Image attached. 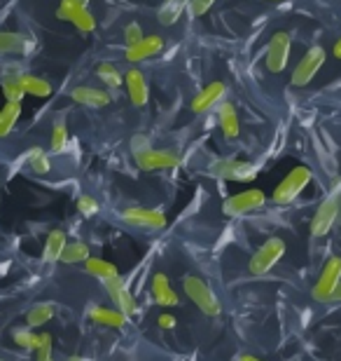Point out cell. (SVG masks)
Masks as SVG:
<instances>
[{
  "label": "cell",
  "mask_w": 341,
  "mask_h": 361,
  "mask_svg": "<svg viewBox=\"0 0 341 361\" xmlns=\"http://www.w3.org/2000/svg\"><path fill=\"white\" fill-rule=\"evenodd\" d=\"M183 288H185L187 298H190L206 317H217L222 312L220 300H217L213 288H210L204 279L194 277V274H187V277L183 279Z\"/></svg>",
  "instance_id": "cell-1"
},
{
  "label": "cell",
  "mask_w": 341,
  "mask_h": 361,
  "mask_svg": "<svg viewBox=\"0 0 341 361\" xmlns=\"http://www.w3.org/2000/svg\"><path fill=\"white\" fill-rule=\"evenodd\" d=\"M283 256H285V242H283L281 237H269V240H266L262 247L252 254L250 263H248V270H250L252 277H264L266 272L278 265V261Z\"/></svg>",
  "instance_id": "cell-2"
},
{
  "label": "cell",
  "mask_w": 341,
  "mask_h": 361,
  "mask_svg": "<svg viewBox=\"0 0 341 361\" xmlns=\"http://www.w3.org/2000/svg\"><path fill=\"white\" fill-rule=\"evenodd\" d=\"M314 180V171L309 167H295L292 171H288V176L276 185V190L271 195V200L276 204H290L302 195V190Z\"/></svg>",
  "instance_id": "cell-3"
},
{
  "label": "cell",
  "mask_w": 341,
  "mask_h": 361,
  "mask_svg": "<svg viewBox=\"0 0 341 361\" xmlns=\"http://www.w3.org/2000/svg\"><path fill=\"white\" fill-rule=\"evenodd\" d=\"M290 52H292V40H290V35L285 31H276L264 52L266 71H269V73H283V71L288 68Z\"/></svg>",
  "instance_id": "cell-4"
},
{
  "label": "cell",
  "mask_w": 341,
  "mask_h": 361,
  "mask_svg": "<svg viewBox=\"0 0 341 361\" xmlns=\"http://www.w3.org/2000/svg\"><path fill=\"white\" fill-rule=\"evenodd\" d=\"M325 59H328V54H325L323 47L316 45V47L307 49V54L302 56L300 63H297L292 71V87H307V85L318 75V71L325 66Z\"/></svg>",
  "instance_id": "cell-5"
},
{
  "label": "cell",
  "mask_w": 341,
  "mask_h": 361,
  "mask_svg": "<svg viewBox=\"0 0 341 361\" xmlns=\"http://www.w3.org/2000/svg\"><path fill=\"white\" fill-rule=\"evenodd\" d=\"M264 202H266V195L262 190H257V188H250V190L236 192V195H231V197L224 200L222 214L236 219V216H245V214L255 212V209H259V207H264Z\"/></svg>",
  "instance_id": "cell-6"
},
{
  "label": "cell",
  "mask_w": 341,
  "mask_h": 361,
  "mask_svg": "<svg viewBox=\"0 0 341 361\" xmlns=\"http://www.w3.org/2000/svg\"><path fill=\"white\" fill-rule=\"evenodd\" d=\"M339 281H341V258L339 256H332L330 261L323 265L321 277H318L314 291H311L314 300H318V302H330L332 300V293H335V288L339 286Z\"/></svg>",
  "instance_id": "cell-7"
},
{
  "label": "cell",
  "mask_w": 341,
  "mask_h": 361,
  "mask_svg": "<svg viewBox=\"0 0 341 361\" xmlns=\"http://www.w3.org/2000/svg\"><path fill=\"white\" fill-rule=\"evenodd\" d=\"M120 219L127 223V226L141 228V230H162L166 228V216L164 212H157V209H145V207H129L120 214Z\"/></svg>",
  "instance_id": "cell-8"
},
{
  "label": "cell",
  "mask_w": 341,
  "mask_h": 361,
  "mask_svg": "<svg viewBox=\"0 0 341 361\" xmlns=\"http://www.w3.org/2000/svg\"><path fill=\"white\" fill-rule=\"evenodd\" d=\"M103 284H105V291H108V295H110L112 305L117 307L122 314L134 317V314L138 312L134 295H131V291H129V288H127L124 279H122L120 274H117V277H112V279L103 281Z\"/></svg>",
  "instance_id": "cell-9"
},
{
  "label": "cell",
  "mask_w": 341,
  "mask_h": 361,
  "mask_svg": "<svg viewBox=\"0 0 341 361\" xmlns=\"http://www.w3.org/2000/svg\"><path fill=\"white\" fill-rule=\"evenodd\" d=\"M335 226H337V197L332 195V197H328L316 209L314 219H311V235L325 237Z\"/></svg>",
  "instance_id": "cell-10"
},
{
  "label": "cell",
  "mask_w": 341,
  "mask_h": 361,
  "mask_svg": "<svg viewBox=\"0 0 341 361\" xmlns=\"http://www.w3.org/2000/svg\"><path fill=\"white\" fill-rule=\"evenodd\" d=\"M178 162H180V157L176 153H171V150H157V148H150L148 153L136 157L138 169H143V171L171 169V167H176Z\"/></svg>",
  "instance_id": "cell-11"
},
{
  "label": "cell",
  "mask_w": 341,
  "mask_h": 361,
  "mask_svg": "<svg viewBox=\"0 0 341 361\" xmlns=\"http://www.w3.org/2000/svg\"><path fill=\"white\" fill-rule=\"evenodd\" d=\"M164 49V38L162 35H145L141 42H136L134 47H127V61L131 63H141L145 59H152V56H157L159 52Z\"/></svg>",
  "instance_id": "cell-12"
},
{
  "label": "cell",
  "mask_w": 341,
  "mask_h": 361,
  "mask_svg": "<svg viewBox=\"0 0 341 361\" xmlns=\"http://www.w3.org/2000/svg\"><path fill=\"white\" fill-rule=\"evenodd\" d=\"M224 94H227V87H224L222 82H210V85H206V87L192 99V106H190L192 113L201 115V113L210 111V108H215L217 104H222Z\"/></svg>",
  "instance_id": "cell-13"
},
{
  "label": "cell",
  "mask_w": 341,
  "mask_h": 361,
  "mask_svg": "<svg viewBox=\"0 0 341 361\" xmlns=\"http://www.w3.org/2000/svg\"><path fill=\"white\" fill-rule=\"evenodd\" d=\"M124 85H127V92H129V99L136 108H143L148 106L150 101V87H148V80L145 75L141 73L138 68H129L127 75H124Z\"/></svg>",
  "instance_id": "cell-14"
},
{
  "label": "cell",
  "mask_w": 341,
  "mask_h": 361,
  "mask_svg": "<svg viewBox=\"0 0 341 361\" xmlns=\"http://www.w3.org/2000/svg\"><path fill=\"white\" fill-rule=\"evenodd\" d=\"M150 293H152V300H155L157 305H162V307H176L178 302H180L178 293L173 291L171 281H169V277H166L164 272L152 274Z\"/></svg>",
  "instance_id": "cell-15"
},
{
  "label": "cell",
  "mask_w": 341,
  "mask_h": 361,
  "mask_svg": "<svg viewBox=\"0 0 341 361\" xmlns=\"http://www.w3.org/2000/svg\"><path fill=\"white\" fill-rule=\"evenodd\" d=\"M70 99L75 101L79 106H86V108H103V106H110V94L105 90H98V87H89V85H82V87H75L70 92Z\"/></svg>",
  "instance_id": "cell-16"
},
{
  "label": "cell",
  "mask_w": 341,
  "mask_h": 361,
  "mask_svg": "<svg viewBox=\"0 0 341 361\" xmlns=\"http://www.w3.org/2000/svg\"><path fill=\"white\" fill-rule=\"evenodd\" d=\"M217 125H220L224 139H236L238 132H241V125H238V113L231 104H217Z\"/></svg>",
  "instance_id": "cell-17"
},
{
  "label": "cell",
  "mask_w": 341,
  "mask_h": 361,
  "mask_svg": "<svg viewBox=\"0 0 341 361\" xmlns=\"http://www.w3.org/2000/svg\"><path fill=\"white\" fill-rule=\"evenodd\" d=\"M89 319L101 326H110V329H122L127 324L129 317L122 314L117 307H103V305H94L89 307Z\"/></svg>",
  "instance_id": "cell-18"
},
{
  "label": "cell",
  "mask_w": 341,
  "mask_h": 361,
  "mask_svg": "<svg viewBox=\"0 0 341 361\" xmlns=\"http://www.w3.org/2000/svg\"><path fill=\"white\" fill-rule=\"evenodd\" d=\"M31 52V40L14 31H0V54H26Z\"/></svg>",
  "instance_id": "cell-19"
},
{
  "label": "cell",
  "mask_w": 341,
  "mask_h": 361,
  "mask_svg": "<svg viewBox=\"0 0 341 361\" xmlns=\"http://www.w3.org/2000/svg\"><path fill=\"white\" fill-rule=\"evenodd\" d=\"M185 10H187V0H164L157 12V19L162 26H173L176 21H180Z\"/></svg>",
  "instance_id": "cell-20"
},
{
  "label": "cell",
  "mask_w": 341,
  "mask_h": 361,
  "mask_svg": "<svg viewBox=\"0 0 341 361\" xmlns=\"http://www.w3.org/2000/svg\"><path fill=\"white\" fill-rule=\"evenodd\" d=\"M66 233L63 230H52V233L47 235V244H45V254H42V258H45L47 263H56L61 261V254L63 249H66Z\"/></svg>",
  "instance_id": "cell-21"
},
{
  "label": "cell",
  "mask_w": 341,
  "mask_h": 361,
  "mask_svg": "<svg viewBox=\"0 0 341 361\" xmlns=\"http://www.w3.org/2000/svg\"><path fill=\"white\" fill-rule=\"evenodd\" d=\"M84 270H86V274H91V277H96L101 281H108V279H112L120 274L112 263L103 261V258H94V256H89L84 261Z\"/></svg>",
  "instance_id": "cell-22"
},
{
  "label": "cell",
  "mask_w": 341,
  "mask_h": 361,
  "mask_svg": "<svg viewBox=\"0 0 341 361\" xmlns=\"http://www.w3.org/2000/svg\"><path fill=\"white\" fill-rule=\"evenodd\" d=\"M21 80V87H24L26 94L31 97H38V99H47L52 94V85H49L45 78H38V75H28V73H21L19 75Z\"/></svg>",
  "instance_id": "cell-23"
},
{
  "label": "cell",
  "mask_w": 341,
  "mask_h": 361,
  "mask_svg": "<svg viewBox=\"0 0 341 361\" xmlns=\"http://www.w3.org/2000/svg\"><path fill=\"white\" fill-rule=\"evenodd\" d=\"M54 305L52 302H38V305H33L31 310H28L26 314V322L31 329H38V326H45V324L54 317Z\"/></svg>",
  "instance_id": "cell-24"
},
{
  "label": "cell",
  "mask_w": 341,
  "mask_h": 361,
  "mask_svg": "<svg viewBox=\"0 0 341 361\" xmlns=\"http://www.w3.org/2000/svg\"><path fill=\"white\" fill-rule=\"evenodd\" d=\"M19 115H21V104H5L3 106V111H0V139L12 132L19 120Z\"/></svg>",
  "instance_id": "cell-25"
},
{
  "label": "cell",
  "mask_w": 341,
  "mask_h": 361,
  "mask_svg": "<svg viewBox=\"0 0 341 361\" xmlns=\"http://www.w3.org/2000/svg\"><path fill=\"white\" fill-rule=\"evenodd\" d=\"M89 256H91L89 247H86L84 242H70V244H66V249H63L61 261L68 265H75V263H84Z\"/></svg>",
  "instance_id": "cell-26"
},
{
  "label": "cell",
  "mask_w": 341,
  "mask_h": 361,
  "mask_svg": "<svg viewBox=\"0 0 341 361\" xmlns=\"http://www.w3.org/2000/svg\"><path fill=\"white\" fill-rule=\"evenodd\" d=\"M26 160H28V169H31L33 174L45 176V174H49V171H52V162H49V157H47L45 153H42L40 148L28 150Z\"/></svg>",
  "instance_id": "cell-27"
},
{
  "label": "cell",
  "mask_w": 341,
  "mask_h": 361,
  "mask_svg": "<svg viewBox=\"0 0 341 361\" xmlns=\"http://www.w3.org/2000/svg\"><path fill=\"white\" fill-rule=\"evenodd\" d=\"M96 75L101 78V82H103L105 87H120V85L124 82V78H122L120 68L115 66V63H108V61L98 63Z\"/></svg>",
  "instance_id": "cell-28"
},
{
  "label": "cell",
  "mask_w": 341,
  "mask_h": 361,
  "mask_svg": "<svg viewBox=\"0 0 341 361\" xmlns=\"http://www.w3.org/2000/svg\"><path fill=\"white\" fill-rule=\"evenodd\" d=\"M3 94H5L7 104H21V99L26 97V92H24V87H21L19 73L5 78V80H3Z\"/></svg>",
  "instance_id": "cell-29"
},
{
  "label": "cell",
  "mask_w": 341,
  "mask_h": 361,
  "mask_svg": "<svg viewBox=\"0 0 341 361\" xmlns=\"http://www.w3.org/2000/svg\"><path fill=\"white\" fill-rule=\"evenodd\" d=\"M70 24L75 26L82 35H89V33L96 31V19H94V14L86 10V7H79V10L72 14Z\"/></svg>",
  "instance_id": "cell-30"
},
{
  "label": "cell",
  "mask_w": 341,
  "mask_h": 361,
  "mask_svg": "<svg viewBox=\"0 0 341 361\" xmlns=\"http://www.w3.org/2000/svg\"><path fill=\"white\" fill-rule=\"evenodd\" d=\"M236 164L238 160H234V157H217V160L210 162L208 174H213L215 178H231L234 176Z\"/></svg>",
  "instance_id": "cell-31"
},
{
  "label": "cell",
  "mask_w": 341,
  "mask_h": 361,
  "mask_svg": "<svg viewBox=\"0 0 341 361\" xmlns=\"http://www.w3.org/2000/svg\"><path fill=\"white\" fill-rule=\"evenodd\" d=\"M259 174V162H241L238 160L236 169H234V180H238V183H250V180H255Z\"/></svg>",
  "instance_id": "cell-32"
},
{
  "label": "cell",
  "mask_w": 341,
  "mask_h": 361,
  "mask_svg": "<svg viewBox=\"0 0 341 361\" xmlns=\"http://www.w3.org/2000/svg\"><path fill=\"white\" fill-rule=\"evenodd\" d=\"M12 341L19 345L21 350L35 352V345H38V334L31 329H14L12 331Z\"/></svg>",
  "instance_id": "cell-33"
},
{
  "label": "cell",
  "mask_w": 341,
  "mask_h": 361,
  "mask_svg": "<svg viewBox=\"0 0 341 361\" xmlns=\"http://www.w3.org/2000/svg\"><path fill=\"white\" fill-rule=\"evenodd\" d=\"M66 146H68V129L59 120V122H54V129H52V153H63Z\"/></svg>",
  "instance_id": "cell-34"
},
{
  "label": "cell",
  "mask_w": 341,
  "mask_h": 361,
  "mask_svg": "<svg viewBox=\"0 0 341 361\" xmlns=\"http://www.w3.org/2000/svg\"><path fill=\"white\" fill-rule=\"evenodd\" d=\"M77 212L82 216H86V219H91V216H96L101 212V204L91 197V195H79V197H77Z\"/></svg>",
  "instance_id": "cell-35"
},
{
  "label": "cell",
  "mask_w": 341,
  "mask_h": 361,
  "mask_svg": "<svg viewBox=\"0 0 341 361\" xmlns=\"http://www.w3.org/2000/svg\"><path fill=\"white\" fill-rule=\"evenodd\" d=\"M35 359H38V361L52 359V336H49V334H38V345H35Z\"/></svg>",
  "instance_id": "cell-36"
},
{
  "label": "cell",
  "mask_w": 341,
  "mask_h": 361,
  "mask_svg": "<svg viewBox=\"0 0 341 361\" xmlns=\"http://www.w3.org/2000/svg\"><path fill=\"white\" fill-rule=\"evenodd\" d=\"M145 38L143 35V28L138 21H131V24H127L124 26V42H127V47H134L136 42H141Z\"/></svg>",
  "instance_id": "cell-37"
},
{
  "label": "cell",
  "mask_w": 341,
  "mask_h": 361,
  "mask_svg": "<svg viewBox=\"0 0 341 361\" xmlns=\"http://www.w3.org/2000/svg\"><path fill=\"white\" fill-rule=\"evenodd\" d=\"M215 5V0H187V12L192 17H204V14Z\"/></svg>",
  "instance_id": "cell-38"
},
{
  "label": "cell",
  "mask_w": 341,
  "mask_h": 361,
  "mask_svg": "<svg viewBox=\"0 0 341 361\" xmlns=\"http://www.w3.org/2000/svg\"><path fill=\"white\" fill-rule=\"evenodd\" d=\"M79 7H84V5H77L75 0H61L59 3V10H56V17H59L61 21H70L72 19V14H75Z\"/></svg>",
  "instance_id": "cell-39"
},
{
  "label": "cell",
  "mask_w": 341,
  "mask_h": 361,
  "mask_svg": "<svg viewBox=\"0 0 341 361\" xmlns=\"http://www.w3.org/2000/svg\"><path fill=\"white\" fill-rule=\"evenodd\" d=\"M150 148H155L150 143V139L148 136H143V134H136L134 139H131V155H134V160L138 155H143V153H148Z\"/></svg>",
  "instance_id": "cell-40"
},
{
  "label": "cell",
  "mask_w": 341,
  "mask_h": 361,
  "mask_svg": "<svg viewBox=\"0 0 341 361\" xmlns=\"http://www.w3.org/2000/svg\"><path fill=\"white\" fill-rule=\"evenodd\" d=\"M157 326L162 329V331H171V329L178 326V322H176V317H173L171 312H164V314H159Z\"/></svg>",
  "instance_id": "cell-41"
},
{
  "label": "cell",
  "mask_w": 341,
  "mask_h": 361,
  "mask_svg": "<svg viewBox=\"0 0 341 361\" xmlns=\"http://www.w3.org/2000/svg\"><path fill=\"white\" fill-rule=\"evenodd\" d=\"M335 197H337V223L341 226V180H339V185H337Z\"/></svg>",
  "instance_id": "cell-42"
},
{
  "label": "cell",
  "mask_w": 341,
  "mask_h": 361,
  "mask_svg": "<svg viewBox=\"0 0 341 361\" xmlns=\"http://www.w3.org/2000/svg\"><path fill=\"white\" fill-rule=\"evenodd\" d=\"M330 302H341V281H339V286L335 288V293H332V300Z\"/></svg>",
  "instance_id": "cell-43"
},
{
  "label": "cell",
  "mask_w": 341,
  "mask_h": 361,
  "mask_svg": "<svg viewBox=\"0 0 341 361\" xmlns=\"http://www.w3.org/2000/svg\"><path fill=\"white\" fill-rule=\"evenodd\" d=\"M332 54H335L337 59H341V35H339V40L335 42V49H332Z\"/></svg>",
  "instance_id": "cell-44"
},
{
  "label": "cell",
  "mask_w": 341,
  "mask_h": 361,
  "mask_svg": "<svg viewBox=\"0 0 341 361\" xmlns=\"http://www.w3.org/2000/svg\"><path fill=\"white\" fill-rule=\"evenodd\" d=\"M238 361H262V359H257V357H252V355H241V357H238Z\"/></svg>",
  "instance_id": "cell-45"
},
{
  "label": "cell",
  "mask_w": 341,
  "mask_h": 361,
  "mask_svg": "<svg viewBox=\"0 0 341 361\" xmlns=\"http://www.w3.org/2000/svg\"><path fill=\"white\" fill-rule=\"evenodd\" d=\"M68 361H86V359H82V357H70Z\"/></svg>",
  "instance_id": "cell-46"
},
{
  "label": "cell",
  "mask_w": 341,
  "mask_h": 361,
  "mask_svg": "<svg viewBox=\"0 0 341 361\" xmlns=\"http://www.w3.org/2000/svg\"><path fill=\"white\" fill-rule=\"evenodd\" d=\"M75 3H77V5H84V7H86V3H89V0H75Z\"/></svg>",
  "instance_id": "cell-47"
},
{
  "label": "cell",
  "mask_w": 341,
  "mask_h": 361,
  "mask_svg": "<svg viewBox=\"0 0 341 361\" xmlns=\"http://www.w3.org/2000/svg\"><path fill=\"white\" fill-rule=\"evenodd\" d=\"M269 3H278V0H269Z\"/></svg>",
  "instance_id": "cell-48"
},
{
  "label": "cell",
  "mask_w": 341,
  "mask_h": 361,
  "mask_svg": "<svg viewBox=\"0 0 341 361\" xmlns=\"http://www.w3.org/2000/svg\"><path fill=\"white\" fill-rule=\"evenodd\" d=\"M45 361H52V359H45Z\"/></svg>",
  "instance_id": "cell-49"
},
{
  "label": "cell",
  "mask_w": 341,
  "mask_h": 361,
  "mask_svg": "<svg viewBox=\"0 0 341 361\" xmlns=\"http://www.w3.org/2000/svg\"><path fill=\"white\" fill-rule=\"evenodd\" d=\"M0 361H5V359H0Z\"/></svg>",
  "instance_id": "cell-50"
}]
</instances>
